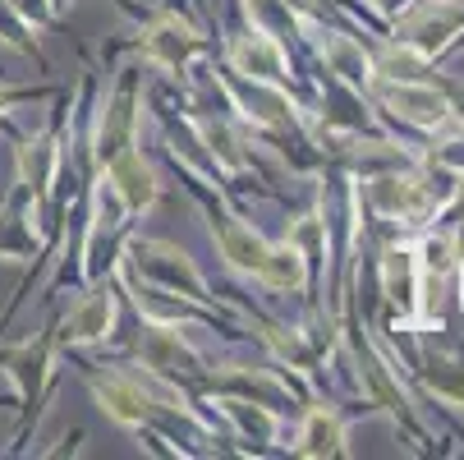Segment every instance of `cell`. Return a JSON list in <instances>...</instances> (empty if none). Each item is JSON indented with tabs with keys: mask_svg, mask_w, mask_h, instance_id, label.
<instances>
[{
	"mask_svg": "<svg viewBox=\"0 0 464 460\" xmlns=\"http://www.w3.org/2000/svg\"><path fill=\"white\" fill-rule=\"evenodd\" d=\"M129 19V37H115L102 46V64H115L120 55H134L148 64V74H161L170 83H184L198 64L212 60L217 42L198 28V19L179 0H111Z\"/></svg>",
	"mask_w": 464,
	"mask_h": 460,
	"instance_id": "1",
	"label": "cell"
},
{
	"mask_svg": "<svg viewBox=\"0 0 464 460\" xmlns=\"http://www.w3.org/2000/svg\"><path fill=\"white\" fill-rule=\"evenodd\" d=\"M459 175H446L437 166H428L423 157L395 171H377V175H359L354 193H359V212H363V230L368 235H419L423 226H432L450 199Z\"/></svg>",
	"mask_w": 464,
	"mask_h": 460,
	"instance_id": "2",
	"label": "cell"
},
{
	"mask_svg": "<svg viewBox=\"0 0 464 460\" xmlns=\"http://www.w3.org/2000/svg\"><path fill=\"white\" fill-rule=\"evenodd\" d=\"M60 308H51V318L42 322V332L24 337V341H5L0 337V373L14 382V410H19V424H14V446L10 455H24L28 451V437L37 433V424L46 419L55 391L70 373L64 364V346H60Z\"/></svg>",
	"mask_w": 464,
	"mask_h": 460,
	"instance_id": "3",
	"label": "cell"
},
{
	"mask_svg": "<svg viewBox=\"0 0 464 460\" xmlns=\"http://www.w3.org/2000/svg\"><path fill=\"white\" fill-rule=\"evenodd\" d=\"M115 272L134 277L161 295H175V299H188V304H203V308H221L230 313L226 295L208 281V272L175 244V240H161V235H129L124 240V253L115 262Z\"/></svg>",
	"mask_w": 464,
	"mask_h": 460,
	"instance_id": "4",
	"label": "cell"
},
{
	"mask_svg": "<svg viewBox=\"0 0 464 460\" xmlns=\"http://www.w3.org/2000/svg\"><path fill=\"white\" fill-rule=\"evenodd\" d=\"M179 180H184V193L198 203V212H203L208 235H212L221 262H226L235 277H244V281L257 286L262 272H267V262H272L276 240L262 235V230L244 217V208H235L226 193H217V189H208V184H198V180H188V175H179Z\"/></svg>",
	"mask_w": 464,
	"mask_h": 460,
	"instance_id": "5",
	"label": "cell"
},
{
	"mask_svg": "<svg viewBox=\"0 0 464 460\" xmlns=\"http://www.w3.org/2000/svg\"><path fill=\"white\" fill-rule=\"evenodd\" d=\"M143 111H148V64L124 55L111 88L97 93L92 106V157L97 166L111 161L115 152L143 143Z\"/></svg>",
	"mask_w": 464,
	"mask_h": 460,
	"instance_id": "6",
	"label": "cell"
},
{
	"mask_svg": "<svg viewBox=\"0 0 464 460\" xmlns=\"http://www.w3.org/2000/svg\"><path fill=\"white\" fill-rule=\"evenodd\" d=\"M64 106H70V83L60 97H51V120L42 129H24L10 143L14 148V184L28 189V199L37 208L42 235H46V253H51V189H55V171H60V134H64Z\"/></svg>",
	"mask_w": 464,
	"mask_h": 460,
	"instance_id": "7",
	"label": "cell"
},
{
	"mask_svg": "<svg viewBox=\"0 0 464 460\" xmlns=\"http://www.w3.org/2000/svg\"><path fill=\"white\" fill-rule=\"evenodd\" d=\"M120 318H124V295L115 286V272L111 277H97L88 281L83 290H74V304L60 308V346L64 350H111L115 337H120Z\"/></svg>",
	"mask_w": 464,
	"mask_h": 460,
	"instance_id": "8",
	"label": "cell"
},
{
	"mask_svg": "<svg viewBox=\"0 0 464 460\" xmlns=\"http://www.w3.org/2000/svg\"><path fill=\"white\" fill-rule=\"evenodd\" d=\"M359 415H372L363 401H341V396H308L299 406V419L290 428V442H285V455H299V460H345L350 455V424Z\"/></svg>",
	"mask_w": 464,
	"mask_h": 460,
	"instance_id": "9",
	"label": "cell"
},
{
	"mask_svg": "<svg viewBox=\"0 0 464 460\" xmlns=\"http://www.w3.org/2000/svg\"><path fill=\"white\" fill-rule=\"evenodd\" d=\"M386 37L441 64L446 55L464 51V0H414L401 19L386 24Z\"/></svg>",
	"mask_w": 464,
	"mask_h": 460,
	"instance_id": "10",
	"label": "cell"
},
{
	"mask_svg": "<svg viewBox=\"0 0 464 460\" xmlns=\"http://www.w3.org/2000/svg\"><path fill=\"white\" fill-rule=\"evenodd\" d=\"M226 437L235 442V455H285V442H290V424L281 410L272 406H257V401H239V396H212L203 401Z\"/></svg>",
	"mask_w": 464,
	"mask_h": 460,
	"instance_id": "11",
	"label": "cell"
},
{
	"mask_svg": "<svg viewBox=\"0 0 464 460\" xmlns=\"http://www.w3.org/2000/svg\"><path fill=\"white\" fill-rule=\"evenodd\" d=\"M97 171H102V180L120 193L124 208L134 212L139 221H143L152 208H161V199H166V180H161L157 161L143 152V143L115 152V157H111V161H102Z\"/></svg>",
	"mask_w": 464,
	"mask_h": 460,
	"instance_id": "12",
	"label": "cell"
},
{
	"mask_svg": "<svg viewBox=\"0 0 464 460\" xmlns=\"http://www.w3.org/2000/svg\"><path fill=\"white\" fill-rule=\"evenodd\" d=\"M0 46H10L14 55L33 60L37 74H51V55H46V46H42V33L10 5V0H0Z\"/></svg>",
	"mask_w": 464,
	"mask_h": 460,
	"instance_id": "13",
	"label": "cell"
},
{
	"mask_svg": "<svg viewBox=\"0 0 464 460\" xmlns=\"http://www.w3.org/2000/svg\"><path fill=\"white\" fill-rule=\"evenodd\" d=\"M64 93V83H5L0 79V139L5 143H14L24 129H19V120H14V111L19 106H33V102H51V97H60Z\"/></svg>",
	"mask_w": 464,
	"mask_h": 460,
	"instance_id": "14",
	"label": "cell"
},
{
	"mask_svg": "<svg viewBox=\"0 0 464 460\" xmlns=\"http://www.w3.org/2000/svg\"><path fill=\"white\" fill-rule=\"evenodd\" d=\"M10 5H14L37 33H60V10H55V0H10Z\"/></svg>",
	"mask_w": 464,
	"mask_h": 460,
	"instance_id": "15",
	"label": "cell"
},
{
	"mask_svg": "<svg viewBox=\"0 0 464 460\" xmlns=\"http://www.w3.org/2000/svg\"><path fill=\"white\" fill-rule=\"evenodd\" d=\"M437 221H441V226H455V230L464 235V175L455 180V189H450V199H446V208H441Z\"/></svg>",
	"mask_w": 464,
	"mask_h": 460,
	"instance_id": "16",
	"label": "cell"
},
{
	"mask_svg": "<svg viewBox=\"0 0 464 460\" xmlns=\"http://www.w3.org/2000/svg\"><path fill=\"white\" fill-rule=\"evenodd\" d=\"M359 5L372 15V19H382V24H391V19H401L414 0H359Z\"/></svg>",
	"mask_w": 464,
	"mask_h": 460,
	"instance_id": "17",
	"label": "cell"
},
{
	"mask_svg": "<svg viewBox=\"0 0 464 460\" xmlns=\"http://www.w3.org/2000/svg\"><path fill=\"white\" fill-rule=\"evenodd\" d=\"M450 299H455V313L464 322V244H459V262H455V281H450Z\"/></svg>",
	"mask_w": 464,
	"mask_h": 460,
	"instance_id": "18",
	"label": "cell"
},
{
	"mask_svg": "<svg viewBox=\"0 0 464 460\" xmlns=\"http://www.w3.org/2000/svg\"><path fill=\"white\" fill-rule=\"evenodd\" d=\"M179 5H184L193 19H208V28H212V5H208V0H179Z\"/></svg>",
	"mask_w": 464,
	"mask_h": 460,
	"instance_id": "19",
	"label": "cell"
},
{
	"mask_svg": "<svg viewBox=\"0 0 464 460\" xmlns=\"http://www.w3.org/2000/svg\"><path fill=\"white\" fill-rule=\"evenodd\" d=\"M208 5H212V24H217V0H208Z\"/></svg>",
	"mask_w": 464,
	"mask_h": 460,
	"instance_id": "20",
	"label": "cell"
},
{
	"mask_svg": "<svg viewBox=\"0 0 464 460\" xmlns=\"http://www.w3.org/2000/svg\"><path fill=\"white\" fill-rule=\"evenodd\" d=\"M0 406H14V401H10V396H0Z\"/></svg>",
	"mask_w": 464,
	"mask_h": 460,
	"instance_id": "21",
	"label": "cell"
}]
</instances>
